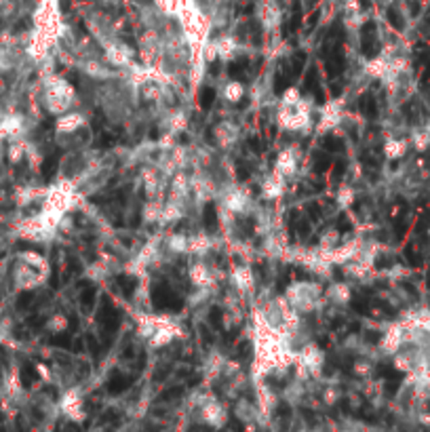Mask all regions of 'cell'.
I'll use <instances>...</instances> for the list:
<instances>
[{
	"label": "cell",
	"instance_id": "6da1fadb",
	"mask_svg": "<svg viewBox=\"0 0 430 432\" xmlns=\"http://www.w3.org/2000/svg\"><path fill=\"white\" fill-rule=\"evenodd\" d=\"M40 104L47 114L57 118L66 114L68 110L76 108L78 95H76V89L70 84V80L51 72V74L40 76Z\"/></svg>",
	"mask_w": 430,
	"mask_h": 432
},
{
	"label": "cell",
	"instance_id": "7a4b0ae2",
	"mask_svg": "<svg viewBox=\"0 0 430 432\" xmlns=\"http://www.w3.org/2000/svg\"><path fill=\"white\" fill-rule=\"evenodd\" d=\"M283 295L289 301V306L302 317L319 314V312H323L325 306H329L325 299V283L323 281H293L285 289Z\"/></svg>",
	"mask_w": 430,
	"mask_h": 432
},
{
	"label": "cell",
	"instance_id": "3957f363",
	"mask_svg": "<svg viewBox=\"0 0 430 432\" xmlns=\"http://www.w3.org/2000/svg\"><path fill=\"white\" fill-rule=\"evenodd\" d=\"M312 100L310 97H302L297 104L285 106L277 102L274 108V118L277 124L285 131H293V133H310L315 129V120H312Z\"/></svg>",
	"mask_w": 430,
	"mask_h": 432
},
{
	"label": "cell",
	"instance_id": "277c9868",
	"mask_svg": "<svg viewBox=\"0 0 430 432\" xmlns=\"http://www.w3.org/2000/svg\"><path fill=\"white\" fill-rule=\"evenodd\" d=\"M51 270H40L36 266H32L26 259H21L19 255H15V262L11 268V283L15 291H34L38 287H42L49 279Z\"/></svg>",
	"mask_w": 430,
	"mask_h": 432
},
{
	"label": "cell",
	"instance_id": "5b68a950",
	"mask_svg": "<svg viewBox=\"0 0 430 432\" xmlns=\"http://www.w3.org/2000/svg\"><path fill=\"white\" fill-rule=\"evenodd\" d=\"M344 118H346V100L337 97V100H329L321 110H319V122L315 124L317 135L335 131L344 124Z\"/></svg>",
	"mask_w": 430,
	"mask_h": 432
},
{
	"label": "cell",
	"instance_id": "8992f818",
	"mask_svg": "<svg viewBox=\"0 0 430 432\" xmlns=\"http://www.w3.org/2000/svg\"><path fill=\"white\" fill-rule=\"evenodd\" d=\"M102 53H104L106 62L118 72L127 70L131 64H135V49L120 36L112 38L110 42H106V45H102Z\"/></svg>",
	"mask_w": 430,
	"mask_h": 432
},
{
	"label": "cell",
	"instance_id": "52a82bcc",
	"mask_svg": "<svg viewBox=\"0 0 430 432\" xmlns=\"http://www.w3.org/2000/svg\"><path fill=\"white\" fill-rule=\"evenodd\" d=\"M325 361H327L325 350L319 348L317 341H312V339H308L306 344H302V346H299V348H297L295 363L302 365V367L310 373L312 379H321V377H323Z\"/></svg>",
	"mask_w": 430,
	"mask_h": 432
},
{
	"label": "cell",
	"instance_id": "ba28073f",
	"mask_svg": "<svg viewBox=\"0 0 430 432\" xmlns=\"http://www.w3.org/2000/svg\"><path fill=\"white\" fill-rule=\"evenodd\" d=\"M243 124L236 118H222L213 126V142L218 150H230L241 142Z\"/></svg>",
	"mask_w": 430,
	"mask_h": 432
},
{
	"label": "cell",
	"instance_id": "9c48e42d",
	"mask_svg": "<svg viewBox=\"0 0 430 432\" xmlns=\"http://www.w3.org/2000/svg\"><path fill=\"white\" fill-rule=\"evenodd\" d=\"M228 283L234 291H239L243 297H253L255 291H257V276L251 268L249 262H241V264H234L230 268V274H228Z\"/></svg>",
	"mask_w": 430,
	"mask_h": 432
},
{
	"label": "cell",
	"instance_id": "30bf717a",
	"mask_svg": "<svg viewBox=\"0 0 430 432\" xmlns=\"http://www.w3.org/2000/svg\"><path fill=\"white\" fill-rule=\"evenodd\" d=\"M194 415L198 417L200 424H205L209 428H224L226 422H228V409H226V405L218 397H215V395L211 399H207L194 411Z\"/></svg>",
	"mask_w": 430,
	"mask_h": 432
},
{
	"label": "cell",
	"instance_id": "8fae6325",
	"mask_svg": "<svg viewBox=\"0 0 430 432\" xmlns=\"http://www.w3.org/2000/svg\"><path fill=\"white\" fill-rule=\"evenodd\" d=\"M82 388L80 386H74L70 384L66 388V393L62 395V401H59V411L72 420V422H82L84 420V409H82Z\"/></svg>",
	"mask_w": 430,
	"mask_h": 432
},
{
	"label": "cell",
	"instance_id": "7c38bea8",
	"mask_svg": "<svg viewBox=\"0 0 430 432\" xmlns=\"http://www.w3.org/2000/svg\"><path fill=\"white\" fill-rule=\"evenodd\" d=\"M299 160H302V150L297 146H287L279 152L277 160H274V171L281 173V176L291 182L295 180L297 171H299Z\"/></svg>",
	"mask_w": 430,
	"mask_h": 432
},
{
	"label": "cell",
	"instance_id": "4fadbf2b",
	"mask_svg": "<svg viewBox=\"0 0 430 432\" xmlns=\"http://www.w3.org/2000/svg\"><path fill=\"white\" fill-rule=\"evenodd\" d=\"M325 299L329 306L346 308L353 299V283L350 281H329L325 285Z\"/></svg>",
	"mask_w": 430,
	"mask_h": 432
},
{
	"label": "cell",
	"instance_id": "5bb4252c",
	"mask_svg": "<svg viewBox=\"0 0 430 432\" xmlns=\"http://www.w3.org/2000/svg\"><path fill=\"white\" fill-rule=\"evenodd\" d=\"M87 126V114H84L80 108L76 110H68L66 114L57 116L55 120V135H74L78 131Z\"/></svg>",
	"mask_w": 430,
	"mask_h": 432
},
{
	"label": "cell",
	"instance_id": "9a60e30c",
	"mask_svg": "<svg viewBox=\"0 0 430 432\" xmlns=\"http://www.w3.org/2000/svg\"><path fill=\"white\" fill-rule=\"evenodd\" d=\"M213 42H215V51H218V59L224 64L236 59V55L243 51V42L236 34L222 32L220 36H213Z\"/></svg>",
	"mask_w": 430,
	"mask_h": 432
},
{
	"label": "cell",
	"instance_id": "2e32d148",
	"mask_svg": "<svg viewBox=\"0 0 430 432\" xmlns=\"http://www.w3.org/2000/svg\"><path fill=\"white\" fill-rule=\"evenodd\" d=\"M226 361H228V357L224 353H220V350H209V355L203 361V377H205V384H213V382H220L222 379Z\"/></svg>",
	"mask_w": 430,
	"mask_h": 432
},
{
	"label": "cell",
	"instance_id": "e0dca14e",
	"mask_svg": "<svg viewBox=\"0 0 430 432\" xmlns=\"http://www.w3.org/2000/svg\"><path fill=\"white\" fill-rule=\"evenodd\" d=\"M215 249V238L207 232H192L188 234V253L190 257H207L211 255Z\"/></svg>",
	"mask_w": 430,
	"mask_h": 432
},
{
	"label": "cell",
	"instance_id": "ac0fdd59",
	"mask_svg": "<svg viewBox=\"0 0 430 432\" xmlns=\"http://www.w3.org/2000/svg\"><path fill=\"white\" fill-rule=\"evenodd\" d=\"M285 188H287V180L272 169L262 180V198L264 200H279L285 194Z\"/></svg>",
	"mask_w": 430,
	"mask_h": 432
},
{
	"label": "cell",
	"instance_id": "d6986e66",
	"mask_svg": "<svg viewBox=\"0 0 430 432\" xmlns=\"http://www.w3.org/2000/svg\"><path fill=\"white\" fill-rule=\"evenodd\" d=\"M260 21H262L266 32H277L281 28L283 11H281V7L274 3V0H266V3L260 7Z\"/></svg>",
	"mask_w": 430,
	"mask_h": 432
},
{
	"label": "cell",
	"instance_id": "ffe728a7",
	"mask_svg": "<svg viewBox=\"0 0 430 432\" xmlns=\"http://www.w3.org/2000/svg\"><path fill=\"white\" fill-rule=\"evenodd\" d=\"M247 95V84L241 80H226L220 86V97L228 104V106H236L245 100Z\"/></svg>",
	"mask_w": 430,
	"mask_h": 432
},
{
	"label": "cell",
	"instance_id": "44dd1931",
	"mask_svg": "<svg viewBox=\"0 0 430 432\" xmlns=\"http://www.w3.org/2000/svg\"><path fill=\"white\" fill-rule=\"evenodd\" d=\"M409 148H411V144L407 138H389L382 146L386 160H401L409 152Z\"/></svg>",
	"mask_w": 430,
	"mask_h": 432
},
{
	"label": "cell",
	"instance_id": "7402d4cb",
	"mask_svg": "<svg viewBox=\"0 0 430 432\" xmlns=\"http://www.w3.org/2000/svg\"><path fill=\"white\" fill-rule=\"evenodd\" d=\"M112 270L114 268L110 266V262H106V259H95V262H91L87 266V270H84V276H87L89 281H93V283H104V281L110 279Z\"/></svg>",
	"mask_w": 430,
	"mask_h": 432
},
{
	"label": "cell",
	"instance_id": "603a6c76",
	"mask_svg": "<svg viewBox=\"0 0 430 432\" xmlns=\"http://www.w3.org/2000/svg\"><path fill=\"white\" fill-rule=\"evenodd\" d=\"M162 203L165 200H146V205L142 209L144 224L160 228V224H162Z\"/></svg>",
	"mask_w": 430,
	"mask_h": 432
},
{
	"label": "cell",
	"instance_id": "cb8c5ba5",
	"mask_svg": "<svg viewBox=\"0 0 430 432\" xmlns=\"http://www.w3.org/2000/svg\"><path fill=\"white\" fill-rule=\"evenodd\" d=\"M355 200H357V190H355L353 184L346 182V184H342L337 188V192H335V205H337L339 211H348L355 205Z\"/></svg>",
	"mask_w": 430,
	"mask_h": 432
},
{
	"label": "cell",
	"instance_id": "d4e9b609",
	"mask_svg": "<svg viewBox=\"0 0 430 432\" xmlns=\"http://www.w3.org/2000/svg\"><path fill=\"white\" fill-rule=\"evenodd\" d=\"M373 365H375V361L371 357H357V361L353 365V375L361 382H369V377L373 373Z\"/></svg>",
	"mask_w": 430,
	"mask_h": 432
},
{
	"label": "cell",
	"instance_id": "484cf974",
	"mask_svg": "<svg viewBox=\"0 0 430 432\" xmlns=\"http://www.w3.org/2000/svg\"><path fill=\"white\" fill-rule=\"evenodd\" d=\"M339 241H342V234H339L335 228H327V230H323V232L319 234L317 249H321V251H329V249H333Z\"/></svg>",
	"mask_w": 430,
	"mask_h": 432
},
{
	"label": "cell",
	"instance_id": "4316f807",
	"mask_svg": "<svg viewBox=\"0 0 430 432\" xmlns=\"http://www.w3.org/2000/svg\"><path fill=\"white\" fill-rule=\"evenodd\" d=\"M45 329H47L49 333H53V335L64 333V331L68 329V317H66L64 312H55V314H51V317L47 319Z\"/></svg>",
	"mask_w": 430,
	"mask_h": 432
},
{
	"label": "cell",
	"instance_id": "83f0119b",
	"mask_svg": "<svg viewBox=\"0 0 430 432\" xmlns=\"http://www.w3.org/2000/svg\"><path fill=\"white\" fill-rule=\"evenodd\" d=\"M409 144H411L418 152H424V150L430 146V138H428V131H426V129H418V131H411Z\"/></svg>",
	"mask_w": 430,
	"mask_h": 432
},
{
	"label": "cell",
	"instance_id": "f1b7e54d",
	"mask_svg": "<svg viewBox=\"0 0 430 432\" xmlns=\"http://www.w3.org/2000/svg\"><path fill=\"white\" fill-rule=\"evenodd\" d=\"M302 97H304V95L299 93V89H297V86H289V89H285V91H283V95H281L279 104L291 106V104H297V102L302 100Z\"/></svg>",
	"mask_w": 430,
	"mask_h": 432
},
{
	"label": "cell",
	"instance_id": "f546056e",
	"mask_svg": "<svg viewBox=\"0 0 430 432\" xmlns=\"http://www.w3.org/2000/svg\"><path fill=\"white\" fill-rule=\"evenodd\" d=\"M426 131H428V138H430V124L426 126Z\"/></svg>",
	"mask_w": 430,
	"mask_h": 432
},
{
	"label": "cell",
	"instance_id": "4dcf8cb0",
	"mask_svg": "<svg viewBox=\"0 0 430 432\" xmlns=\"http://www.w3.org/2000/svg\"><path fill=\"white\" fill-rule=\"evenodd\" d=\"M428 238H430V226H428Z\"/></svg>",
	"mask_w": 430,
	"mask_h": 432
},
{
	"label": "cell",
	"instance_id": "1f68e13d",
	"mask_svg": "<svg viewBox=\"0 0 430 432\" xmlns=\"http://www.w3.org/2000/svg\"><path fill=\"white\" fill-rule=\"evenodd\" d=\"M0 144H3V140H0Z\"/></svg>",
	"mask_w": 430,
	"mask_h": 432
}]
</instances>
